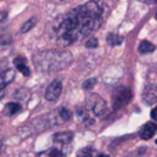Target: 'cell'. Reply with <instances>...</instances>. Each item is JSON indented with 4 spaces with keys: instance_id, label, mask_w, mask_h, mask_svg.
I'll use <instances>...</instances> for the list:
<instances>
[{
    "instance_id": "cell-1",
    "label": "cell",
    "mask_w": 157,
    "mask_h": 157,
    "mask_svg": "<svg viewBox=\"0 0 157 157\" xmlns=\"http://www.w3.org/2000/svg\"><path fill=\"white\" fill-rule=\"evenodd\" d=\"M103 6L101 0H90L78 6L57 22L54 30L59 46H71L98 29L102 22Z\"/></svg>"
},
{
    "instance_id": "cell-2",
    "label": "cell",
    "mask_w": 157,
    "mask_h": 157,
    "mask_svg": "<svg viewBox=\"0 0 157 157\" xmlns=\"http://www.w3.org/2000/svg\"><path fill=\"white\" fill-rule=\"evenodd\" d=\"M72 62V55L68 51L47 50L40 51L33 57V63L40 72H55L68 68Z\"/></svg>"
},
{
    "instance_id": "cell-3",
    "label": "cell",
    "mask_w": 157,
    "mask_h": 157,
    "mask_svg": "<svg viewBox=\"0 0 157 157\" xmlns=\"http://www.w3.org/2000/svg\"><path fill=\"white\" fill-rule=\"evenodd\" d=\"M131 98H132V92L130 88H120L113 95V109L117 110V109L125 106L131 101Z\"/></svg>"
},
{
    "instance_id": "cell-4",
    "label": "cell",
    "mask_w": 157,
    "mask_h": 157,
    "mask_svg": "<svg viewBox=\"0 0 157 157\" xmlns=\"http://www.w3.org/2000/svg\"><path fill=\"white\" fill-rule=\"evenodd\" d=\"M88 108H90V112H91L95 117H103L108 113V105H106L105 101L101 97H98V95L92 97L91 105H90Z\"/></svg>"
},
{
    "instance_id": "cell-5",
    "label": "cell",
    "mask_w": 157,
    "mask_h": 157,
    "mask_svg": "<svg viewBox=\"0 0 157 157\" xmlns=\"http://www.w3.org/2000/svg\"><path fill=\"white\" fill-rule=\"evenodd\" d=\"M61 92H62V81L61 80H54L48 84V87L46 88L44 92V98L50 102H55L59 98Z\"/></svg>"
},
{
    "instance_id": "cell-6",
    "label": "cell",
    "mask_w": 157,
    "mask_h": 157,
    "mask_svg": "<svg viewBox=\"0 0 157 157\" xmlns=\"http://www.w3.org/2000/svg\"><path fill=\"white\" fill-rule=\"evenodd\" d=\"M142 99L146 105L152 106L157 102V86L156 84H147L142 92Z\"/></svg>"
},
{
    "instance_id": "cell-7",
    "label": "cell",
    "mask_w": 157,
    "mask_h": 157,
    "mask_svg": "<svg viewBox=\"0 0 157 157\" xmlns=\"http://www.w3.org/2000/svg\"><path fill=\"white\" fill-rule=\"evenodd\" d=\"M52 139H54L55 144L61 145V146H66V145H69L72 142V139H73V132H72V131H62V132H57Z\"/></svg>"
},
{
    "instance_id": "cell-8",
    "label": "cell",
    "mask_w": 157,
    "mask_h": 157,
    "mask_svg": "<svg viewBox=\"0 0 157 157\" xmlns=\"http://www.w3.org/2000/svg\"><path fill=\"white\" fill-rule=\"evenodd\" d=\"M14 78H15V72L13 69H7L4 71L2 75H0V91L6 88L10 83H13Z\"/></svg>"
},
{
    "instance_id": "cell-9",
    "label": "cell",
    "mask_w": 157,
    "mask_h": 157,
    "mask_svg": "<svg viewBox=\"0 0 157 157\" xmlns=\"http://www.w3.org/2000/svg\"><path fill=\"white\" fill-rule=\"evenodd\" d=\"M14 66H15V68L18 69V71L21 72L22 75H24V76H26V77L30 76V69H29V66H28L26 58H25V57H17V58H14Z\"/></svg>"
},
{
    "instance_id": "cell-10",
    "label": "cell",
    "mask_w": 157,
    "mask_h": 157,
    "mask_svg": "<svg viewBox=\"0 0 157 157\" xmlns=\"http://www.w3.org/2000/svg\"><path fill=\"white\" fill-rule=\"evenodd\" d=\"M156 131H157V125L155 124V123L150 121V123H146V124L141 128L139 135H141L142 139H150L156 134Z\"/></svg>"
},
{
    "instance_id": "cell-11",
    "label": "cell",
    "mask_w": 157,
    "mask_h": 157,
    "mask_svg": "<svg viewBox=\"0 0 157 157\" xmlns=\"http://www.w3.org/2000/svg\"><path fill=\"white\" fill-rule=\"evenodd\" d=\"M22 110V106L21 103H17V102H10L6 105L4 108V113L7 114V116H14V114H17L18 112Z\"/></svg>"
},
{
    "instance_id": "cell-12",
    "label": "cell",
    "mask_w": 157,
    "mask_h": 157,
    "mask_svg": "<svg viewBox=\"0 0 157 157\" xmlns=\"http://www.w3.org/2000/svg\"><path fill=\"white\" fill-rule=\"evenodd\" d=\"M55 117L58 119V123H63V121H68V120H71L72 113H71V110H69V109L59 108L57 110V113H55Z\"/></svg>"
},
{
    "instance_id": "cell-13",
    "label": "cell",
    "mask_w": 157,
    "mask_h": 157,
    "mask_svg": "<svg viewBox=\"0 0 157 157\" xmlns=\"http://www.w3.org/2000/svg\"><path fill=\"white\" fill-rule=\"evenodd\" d=\"M139 52L141 54H150V52H153L156 50V46L153 43H150V41L147 40H144L139 43V47H138Z\"/></svg>"
},
{
    "instance_id": "cell-14",
    "label": "cell",
    "mask_w": 157,
    "mask_h": 157,
    "mask_svg": "<svg viewBox=\"0 0 157 157\" xmlns=\"http://www.w3.org/2000/svg\"><path fill=\"white\" fill-rule=\"evenodd\" d=\"M106 40H108V43L110 44V46H120V44L123 43V40H124V37L116 35V33H109Z\"/></svg>"
},
{
    "instance_id": "cell-15",
    "label": "cell",
    "mask_w": 157,
    "mask_h": 157,
    "mask_svg": "<svg viewBox=\"0 0 157 157\" xmlns=\"http://www.w3.org/2000/svg\"><path fill=\"white\" fill-rule=\"evenodd\" d=\"M35 25H36V19L35 18L25 21L24 24H22V26H21V33H28L29 30H32L33 28H35Z\"/></svg>"
},
{
    "instance_id": "cell-16",
    "label": "cell",
    "mask_w": 157,
    "mask_h": 157,
    "mask_svg": "<svg viewBox=\"0 0 157 157\" xmlns=\"http://www.w3.org/2000/svg\"><path fill=\"white\" fill-rule=\"evenodd\" d=\"M94 153L92 147H83L77 152V157H94Z\"/></svg>"
},
{
    "instance_id": "cell-17",
    "label": "cell",
    "mask_w": 157,
    "mask_h": 157,
    "mask_svg": "<svg viewBox=\"0 0 157 157\" xmlns=\"http://www.w3.org/2000/svg\"><path fill=\"white\" fill-rule=\"evenodd\" d=\"M86 47L87 48H97L98 47V39L97 37H90L86 41Z\"/></svg>"
},
{
    "instance_id": "cell-18",
    "label": "cell",
    "mask_w": 157,
    "mask_h": 157,
    "mask_svg": "<svg viewBox=\"0 0 157 157\" xmlns=\"http://www.w3.org/2000/svg\"><path fill=\"white\" fill-rule=\"evenodd\" d=\"M95 84H97V78H88V80H86L83 83V88L84 90H91Z\"/></svg>"
},
{
    "instance_id": "cell-19",
    "label": "cell",
    "mask_w": 157,
    "mask_h": 157,
    "mask_svg": "<svg viewBox=\"0 0 157 157\" xmlns=\"http://www.w3.org/2000/svg\"><path fill=\"white\" fill-rule=\"evenodd\" d=\"M150 116H152V119L155 120V121H157V106H155V108L152 109V112H150Z\"/></svg>"
},
{
    "instance_id": "cell-20",
    "label": "cell",
    "mask_w": 157,
    "mask_h": 157,
    "mask_svg": "<svg viewBox=\"0 0 157 157\" xmlns=\"http://www.w3.org/2000/svg\"><path fill=\"white\" fill-rule=\"evenodd\" d=\"M6 18H7V13L6 11H0V22L4 21Z\"/></svg>"
},
{
    "instance_id": "cell-21",
    "label": "cell",
    "mask_w": 157,
    "mask_h": 157,
    "mask_svg": "<svg viewBox=\"0 0 157 157\" xmlns=\"http://www.w3.org/2000/svg\"><path fill=\"white\" fill-rule=\"evenodd\" d=\"M37 157H51L50 156V153H48V150H46V152H43V153H40Z\"/></svg>"
},
{
    "instance_id": "cell-22",
    "label": "cell",
    "mask_w": 157,
    "mask_h": 157,
    "mask_svg": "<svg viewBox=\"0 0 157 157\" xmlns=\"http://www.w3.org/2000/svg\"><path fill=\"white\" fill-rule=\"evenodd\" d=\"M139 2H142V3H146V4H153V3H156L157 0H139Z\"/></svg>"
},
{
    "instance_id": "cell-23",
    "label": "cell",
    "mask_w": 157,
    "mask_h": 157,
    "mask_svg": "<svg viewBox=\"0 0 157 157\" xmlns=\"http://www.w3.org/2000/svg\"><path fill=\"white\" fill-rule=\"evenodd\" d=\"M2 152H3V142L0 141V153H2Z\"/></svg>"
},
{
    "instance_id": "cell-24",
    "label": "cell",
    "mask_w": 157,
    "mask_h": 157,
    "mask_svg": "<svg viewBox=\"0 0 157 157\" xmlns=\"http://www.w3.org/2000/svg\"><path fill=\"white\" fill-rule=\"evenodd\" d=\"M98 157H109V156H108V155H99Z\"/></svg>"
},
{
    "instance_id": "cell-25",
    "label": "cell",
    "mask_w": 157,
    "mask_h": 157,
    "mask_svg": "<svg viewBox=\"0 0 157 157\" xmlns=\"http://www.w3.org/2000/svg\"><path fill=\"white\" fill-rule=\"evenodd\" d=\"M156 19H157V11H156Z\"/></svg>"
},
{
    "instance_id": "cell-26",
    "label": "cell",
    "mask_w": 157,
    "mask_h": 157,
    "mask_svg": "<svg viewBox=\"0 0 157 157\" xmlns=\"http://www.w3.org/2000/svg\"><path fill=\"white\" fill-rule=\"evenodd\" d=\"M156 145H157V139H156Z\"/></svg>"
},
{
    "instance_id": "cell-27",
    "label": "cell",
    "mask_w": 157,
    "mask_h": 157,
    "mask_svg": "<svg viewBox=\"0 0 157 157\" xmlns=\"http://www.w3.org/2000/svg\"><path fill=\"white\" fill-rule=\"evenodd\" d=\"M61 2H63V0H61Z\"/></svg>"
}]
</instances>
